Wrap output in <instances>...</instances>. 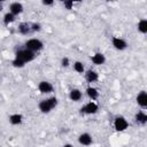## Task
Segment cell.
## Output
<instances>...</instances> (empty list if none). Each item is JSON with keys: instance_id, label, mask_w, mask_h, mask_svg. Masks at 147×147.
Returning <instances> with one entry per match:
<instances>
[{"instance_id": "9", "label": "cell", "mask_w": 147, "mask_h": 147, "mask_svg": "<svg viewBox=\"0 0 147 147\" xmlns=\"http://www.w3.org/2000/svg\"><path fill=\"white\" fill-rule=\"evenodd\" d=\"M22 11H23L22 3H20V2H13V3H10V6H9V13H11L14 16L21 14Z\"/></svg>"}, {"instance_id": "13", "label": "cell", "mask_w": 147, "mask_h": 147, "mask_svg": "<svg viewBox=\"0 0 147 147\" xmlns=\"http://www.w3.org/2000/svg\"><path fill=\"white\" fill-rule=\"evenodd\" d=\"M85 78H86V80H87L88 83H94V82L98 80L99 76H98V74H96L94 70H88V71L85 74Z\"/></svg>"}, {"instance_id": "4", "label": "cell", "mask_w": 147, "mask_h": 147, "mask_svg": "<svg viewBox=\"0 0 147 147\" xmlns=\"http://www.w3.org/2000/svg\"><path fill=\"white\" fill-rule=\"evenodd\" d=\"M127 126H129V123H127V121L124 117L118 116V117L115 118V121H114V127H115L116 131H124V130L127 129Z\"/></svg>"}, {"instance_id": "8", "label": "cell", "mask_w": 147, "mask_h": 147, "mask_svg": "<svg viewBox=\"0 0 147 147\" xmlns=\"http://www.w3.org/2000/svg\"><path fill=\"white\" fill-rule=\"evenodd\" d=\"M38 90L41 92V93H51L53 91V85L46 80H42L39 83L38 85Z\"/></svg>"}, {"instance_id": "7", "label": "cell", "mask_w": 147, "mask_h": 147, "mask_svg": "<svg viewBox=\"0 0 147 147\" xmlns=\"http://www.w3.org/2000/svg\"><path fill=\"white\" fill-rule=\"evenodd\" d=\"M17 30H18V32L22 33V34H29V33L33 32V31H32V28H31V23H28V22H22V23L18 25Z\"/></svg>"}, {"instance_id": "1", "label": "cell", "mask_w": 147, "mask_h": 147, "mask_svg": "<svg viewBox=\"0 0 147 147\" xmlns=\"http://www.w3.org/2000/svg\"><path fill=\"white\" fill-rule=\"evenodd\" d=\"M34 57H36V55H34L33 52H31V51L24 48V49H20V51L16 53L15 60H17V61L22 62L23 64H25L26 62H31Z\"/></svg>"}, {"instance_id": "5", "label": "cell", "mask_w": 147, "mask_h": 147, "mask_svg": "<svg viewBox=\"0 0 147 147\" xmlns=\"http://www.w3.org/2000/svg\"><path fill=\"white\" fill-rule=\"evenodd\" d=\"M80 111H82V114H87V115H91V114H95V113L98 111V105H96L95 102L91 101V102L86 103L84 107H82Z\"/></svg>"}, {"instance_id": "23", "label": "cell", "mask_w": 147, "mask_h": 147, "mask_svg": "<svg viewBox=\"0 0 147 147\" xmlns=\"http://www.w3.org/2000/svg\"><path fill=\"white\" fill-rule=\"evenodd\" d=\"M53 3H54V1H52V0H51V1H46V0L42 1V5H45V6H51V5H53Z\"/></svg>"}, {"instance_id": "11", "label": "cell", "mask_w": 147, "mask_h": 147, "mask_svg": "<svg viewBox=\"0 0 147 147\" xmlns=\"http://www.w3.org/2000/svg\"><path fill=\"white\" fill-rule=\"evenodd\" d=\"M78 141H79V144L83 145V146H90V145L92 144V137H91L88 133H83V134L79 136Z\"/></svg>"}, {"instance_id": "6", "label": "cell", "mask_w": 147, "mask_h": 147, "mask_svg": "<svg viewBox=\"0 0 147 147\" xmlns=\"http://www.w3.org/2000/svg\"><path fill=\"white\" fill-rule=\"evenodd\" d=\"M111 42H113V46L118 51H123V49H125L127 47L126 41L124 39H122V38H118V37H114Z\"/></svg>"}, {"instance_id": "14", "label": "cell", "mask_w": 147, "mask_h": 147, "mask_svg": "<svg viewBox=\"0 0 147 147\" xmlns=\"http://www.w3.org/2000/svg\"><path fill=\"white\" fill-rule=\"evenodd\" d=\"M22 121H23V116L21 114H13L9 116V122L13 125H18L22 123Z\"/></svg>"}, {"instance_id": "18", "label": "cell", "mask_w": 147, "mask_h": 147, "mask_svg": "<svg viewBox=\"0 0 147 147\" xmlns=\"http://www.w3.org/2000/svg\"><path fill=\"white\" fill-rule=\"evenodd\" d=\"M138 30L141 33H146L147 32V20H140L138 23Z\"/></svg>"}, {"instance_id": "12", "label": "cell", "mask_w": 147, "mask_h": 147, "mask_svg": "<svg viewBox=\"0 0 147 147\" xmlns=\"http://www.w3.org/2000/svg\"><path fill=\"white\" fill-rule=\"evenodd\" d=\"M105 61H106V57H105V55H103L102 53H96V54H94V55L92 56V62H93L94 64H96V65L103 64Z\"/></svg>"}, {"instance_id": "19", "label": "cell", "mask_w": 147, "mask_h": 147, "mask_svg": "<svg viewBox=\"0 0 147 147\" xmlns=\"http://www.w3.org/2000/svg\"><path fill=\"white\" fill-rule=\"evenodd\" d=\"M14 21H15V16H14L11 13L5 14V16H3V23H5L6 25H8L9 23H11V22H14Z\"/></svg>"}, {"instance_id": "22", "label": "cell", "mask_w": 147, "mask_h": 147, "mask_svg": "<svg viewBox=\"0 0 147 147\" xmlns=\"http://www.w3.org/2000/svg\"><path fill=\"white\" fill-rule=\"evenodd\" d=\"M61 64H62V67H68L69 65V59L68 57H63L62 61H61Z\"/></svg>"}, {"instance_id": "2", "label": "cell", "mask_w": 147, "mask_h": 147, "mask_svg": "<svg viewBox=\"0 0 147 147\" xmlns=\"http://www.w3.org/2000/svg\"><path fill=\"white\" fill-rule=\"evenodd\" d=\"M56 105H57V99L55 96H52V98H48L46 100H41L39 102L38 107H39V110L41 113H49Z\"/></svg>"}, {"instance_id": "21", "label": "cell", "mask_w": 147, "mask_h": 147, "mask_svg": "<svg viewBox=\"0 0 147 147\" xmlns=\"http://www.w3.org/2000/svg\"><path fill=\"white\" fill-rule=\"evenodd\" d=\"M63 6H64L67 9H71V8H72V6H74V1H72V0L64 1V2H63Z\"/></svg>"}, {"instance_id": "20", "label": "cell", "mask_w": 147, "mask_h": 147, "mask_svg": "<svg viewBox=\"0 0 147 147\" xmlns=\"http://www.w3.org/2000/svg\"><path fill=\"white\" fill-rule=\"evenodd\" d=\"M74 69H75L76 72L83 74V72H84V64H83L82 62H79V61H76V62L74 63Z\"/></svg>"}, {"instance_id": "17", "label": "cell", "mask_w": 147, "mask_h": 147, "mask_svg": "<svg viewBox=\"0 0 147 147\" xmlns=\"http://www.w3.org/2000/svg\"><path fill=\"white\" fill-rule=\"evenodd\" d=\"M136 122L140 124H145L147 122V115L144 111H139L136 114Z\"/></svg>"}, {"instance_id": "25", "label": "cell", "mask_w": 147, "mask_h": 147, "mask_svg": "<svg viewBox=\"0 0 147 147\" xmlns=\"http://www.w3.org/2000/svg\"><path fill=\"white\" fill-rule=\"evenodd\" d=\"M1 9H2V2L0 1V10H1Z\"/></svg>"}, {"instance_id": "3", "label": "cell", "mask_w": 147, "mask_h": 147, "mask_svg": "<svg viewBox=\"0 0 147 147\" xmlns=\"http://www.w3.org/2000/svg\"><path fill=\"white\" fill-rule=\"evenodd\" d=\"M42 47H44V44L39 39H36V38H32V39H29L25 41V48L33 53L42 49Z\"/></svg>"}, {"instance_id": "16", "label": "cell", "mask_w": 147, "mask_h": 147, "mask_svg": "<svg viewBox=\"0 0 147 147\" xmlns=\"http://www.w3.org/2000/svg\"><path fill=\"white\" fill-rule=\"evenodd\" d=\"M69 98L72 100V101H79L82 99V92L77 88H74L70 91V94H69Z\"/></svg>"}, {"instance_id": "10", "label": "cell", "mask_w": 147, "mask_h": 147, "mask_svg": "<svg viewBox=\"0 0 147 147\" xmlns=\"http://www.w3.org/2000/svg\"><path fill=\"white\" fill-rule=\"evenodd\" d=\"M137 102L141 108H146V106H147V94H146L145 91H141L137 95Z\"/></svg>"}, {"instance_id": "24", "label": "cell", "mask_w": 147, "mask_h": 147, "mask_svg": "<svg viewBox=\"0 0 147 147\" xmlns=\"http://www.w3.org/2000/svg\"><path fill=\"white\" fill-rule=\"evenodd\" d=\"M63 147H72V146H71V145H70V144H67V145H64V146H63Z\"/></svg>"}, {"instance_id": "15", "label": "cell", "mask_w": 147, "mask_h": 147, "mask_svg": "<svg viewBox=\"0 0 147 147\" xmlns=\"http://www.w3.org/2000/svg\"><path fill=\"white\" fill-rule=\"evenodd\" d=\"M86 93H87L88 98L92 99V100H96L99 98V92H98V90L95 87H92V86L87 87L86 88Z\"/></svg>"}]
</instances>
